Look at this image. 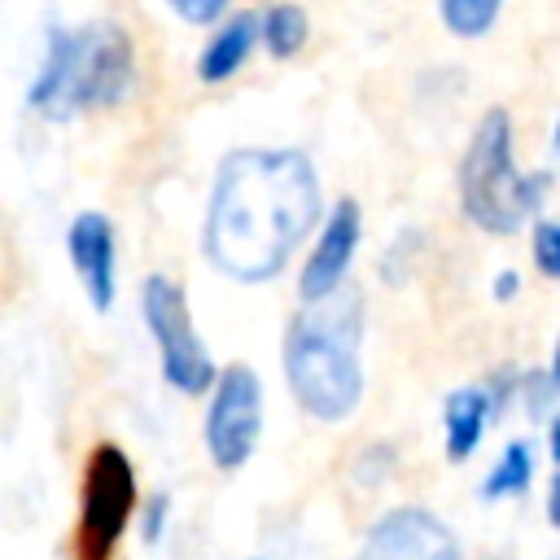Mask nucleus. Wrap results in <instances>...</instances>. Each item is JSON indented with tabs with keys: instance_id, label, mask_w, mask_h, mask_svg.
I'll return each instance as SVG.
<instances>
[{
	"instance_id": "16",
	"label": "nucleus",
	"mask_w": 560,
	"mask_h": 560,
	"mask_svg": "<svg viewBox=\"0 0 560 560\" xmlns=\"http://www.w3.org/2000/svg\"><path fill=\"white\" fill-rule=\"evenodd\" d=\"M516 389H521L525 411H529L534 420H551V402H556V376H551L547 368L525 372V376L516 381Z\"/></svg>"
},
{
	"instance_id": "15",
	"label": "nucleus",
	"mask_w": 560,
	"mask_h": 560,
	"mask_svg": "<svg viewBox=\"0 0 560 560\" xmlns=\"http://www.w3.org/2000/svg\"><path fill=\"white\" fill-rule=\"evenodd\" d=\"M499 4H503V0H442L438 9H442V22H446L455 35L477 39V35H486V31L494 26Z\"/></svg>"
},
{
	"instance_id": "10",
	"label": "nucleus",
	"mask_w": 560,
	"mask_h": 560,
	"mask_svg": "<svg viewBox=\"0 0 560 560\" xmlns=\"http://www.w3.org/2000/svg\"><path fill=\"white\" fill-rule=\"evenodd\" d=\"M66 254L88 289V302L96 311H109L114 306V223L101 210L74 214L66 232Z\"/></svg>"
},
{
	"instance_id": "2",
	"label": "nucleus",
	"mask_w": 560,
	"mask_h": 560,
	"mask_svg": "<svg viewBox=\"0 0 560 560\" xmlns=\"http://www.w3.org/2000/svg\"><path fill=\"white\" fill-rule=\"evenodd\" d=\"M363 298L337 289L324 302L302 306L284 332V376L298 407L315 420H346L363 398Z\"/></svg>"
},
{
	"instance_id": "11",
	"label": "nucleus",
	"mask_w": 560,
	"mask_h": 560,
	"mask_svg": "<svg viewBox=\"0 0 560 560\" xmlns=\"http://www.w3.org/2000/svg\"><path fill=\"white\" fill-rule=\"evenodd\" d=\"M486 420H494V416H490V398H486L481 385H464V389L446 394L442 433H446V459L451 464H464L477 451V442L486 433Z\"/></svg>"
},
{
	"instance_id": "18",
	"label": "nucleus",
	"mask_w": 560,
	"mask_h": 560,
	"mask_svg": "<svg viewBox=\"0 0 560 560\" xmlns=\"http://www.w3.org/2000/svg\"><path fill=\"white\" fill-rule=\"evenodd\" d=\"M228 4H232V0H171V9H175L184 22H192V26L214 22V18H219Z\"/></svg>"
},
{
	"instance_id": "6",
	"label": "nucleus",
	"mask_w": 560,
	"mask_h": 560,
	"mask_svg": "<svg viewBox=\"0 0 560 560\" xmlns=\"http://www.w3.org/2000/svg\"><path fill=\"white\" fill-rule=\"evenodd\" d=\"M140 306H144V324L158 341L166 385H175L179 394H206L219 372H214V359H210V350L201 346V337L192 328L184 289L166 276H149L144 293H140Z\"/></svg>"
},
{
	"instance_id": "5",
	"label": "nucleus",
	"mask_w": 560,
	"mask_h": 560,
	"mask_svg": "<svg viewBox=\"0 0 560 560\" xmlns=\"http://www.w3.org/2000/svg\"><path fill=\"white\" fill-rule=\"evenodd\" d=\"M136 512V472L122 446L101 442L83 468V508L74 529V560H109Z\"/></svg>"
},
{
	"instance_id": "19",
	"label": "nucleus",
	"mask_w": 560,
	"mask_h": 560,
	"mask_svg": "<svg viewBox=\"0 0 560 560\" xmlns=\"http://www.w3.org/2000/svg\"><path fill=\"white\" fill-rule=\"evenodd\" d=\"M140 512H144V521H140L144 542H158V538H162V525H166V512H171V499L158 490V494H149V503H144Z\"/></svg>"
},
{
	"instance_id": "14",
	"label": "nucleus",
	"mask_w": 560,
	"mask_h": 560,
	"mask_svg": "<svg viewBox=\"0 0 560 560\" xmlns=\"http://www.w3.org/2000/svg\"><path fill=\"white\" fill-rule=\"evenodd\" d=\"M529 481H534V446L516 438L503 446L494 472L481 481V499H516L529 490Z\"/></svg>"
},
{
	"instance_id": "13",
	"label": "nucleus",
	"mask_w": 560,
	"mask_h": 560,
	"mask_svg": "<svg viewBox=\"0 0 560 560\" xmlns=\"http://www.w3.org/2000/svg\"><path fill=\"white\" fill-rule=\"evenodd\" d=\"M311 26H306V9L293 4V0H276L262 18H258V39L267 44L271 57H293L302 52Z\"/></svg>"
},
{
	"instance_id": "12",
	"label": "nucleus",
	"mask_w": 560,
	"mask_h": 560,
	"mask_svg": "<svg viewBox=\"0 0 560 560\" xmlns=\"http://www.w3.org/2000/svg\"><path fill=\"white\" fill-rule=\"evenodd\" d=\"M254 39H258V13L245 9V13L228 18V22L206 39V48H201V57H197V79H201V83H223L228 74H236L241 61L249 57Z\"/></svg>"
},
{
	"instance_id": "8",
	"label": "nucleus",
	"mask_w": 560,
	"mask_h": 560,
	"mask_svg": "<svg viewBox=\"0 0 560 560\" xmlns=\"http://www.w3.org/2000/svg\"><path fill=\"white\" fill-rule=\"evenodd\" d=\"M354 560H464V551L442 516L407 503L372 521Z\"/></svg>"
},
{
	"instance_id": "20",
	"label": "nucleus",
	"mask_w": 560,
	"mask_h": 560,
	"mask_svg": "<svg viewBox=\"0 0 560 560\" xmlns=\"http://www.w3.org/2000/svg\"><path fill=\"white\" fill-rule=\"evenodd\" d=\"M516 289H521V276H516V271H503V276L494 280V298H512Z\"/></svg>"
},
{
	"instance_id": "17",
	"label": "nucleus",
	"mask_w": 560,
	"mask_h": 560,
	"mask_svg": "<svg viewBox=\"0 0 560 560\" xmlns=\"http://www.w3.org/2000/svg\"><path fill=\"white\" fill-rule=\"evenodd\" d=\"M534 262L542 276H560V228L551 219L534 223Z\"/></svg>"
},
{
	"instance_id": "4",
	"label": "nucleus",
	"mask_w": 560,
	"mask_h": 560,
	"mask_svg": "<svg viewBox=\"0 0 560 560\" xmlns=\"http://www.w3.org/2000/svg\"><path fill=\"white\" fill-rule=\"evenodd\" d=\"M547 175H521L512 166V122L494 105L477 118L468 153L459 162V201L464 214L486 232H516L542 201Z\"/></svg>"
},
{
	"instance_id": "3",
	"label": "nucleus",
	"mask_w": 560,
	"mask_h": 560,
	"mask_svg": "<svg viewBox=\"0 0 560 560\" xmlns=\"http://www.w3.org/2000/svg\"><path fill=\"white\" fill-rule=\"evenodd\" d=\"M136 61L131 39L114 22L57 26L48 35V52L39 74L26 88V105L52 122H66L79 109L114 105L131 88Z\"/></svg>"
},
{
	"instance_id": "9",
	"label": "nucleus",
	"mask_w": 560,
	"mask_h": 560,
	"mask_svg": "<svg viewBox=\"0 0 560 560\" xmlns=\"http://www.w3.org/2000/svg\"><path fill=\"white\" fill-rule=\"evenodd\" d=\"M354 245H359V201L341 197L332 206V214H328L306 267H302V280H298V293H302L306 306L324 302L328 293L341 289V280L350 271V258H354Z\"/></svg>"
},
{
	"instance_id": "1",
	"label": "nucleus",
	"mask_w": 560,
	"mask_h": 560,
	"mask_svg": "<svg viewBox=\"0 0 560 560\" xmlns=\"http://www.w3.org/2000/svg\"><path fill=\"white\" fill-rule=\"evenodd\" d=\"M319 219V175L302 149H232L219 162L201 249L245 284L271 280Z\"/></svg>"
},
{
	"instance_id": "7",
	"label": "nucleus",
	"mask_w": 560,
	"mask_h": 560,
	"mask_svg": "<svg viewBox=\"0 0 560 560\" xmlns=\"http://www.w3.org/2000/svg\"><path fill=\"white\" fill-rule=\"evenodd\" d=\"M201 433H206V451H210L214 468H223V472H236L254 455L258 433H262V385H258L254 368L232 363L214 376V394H210Z\"/></svg>"
}]
</instances>
